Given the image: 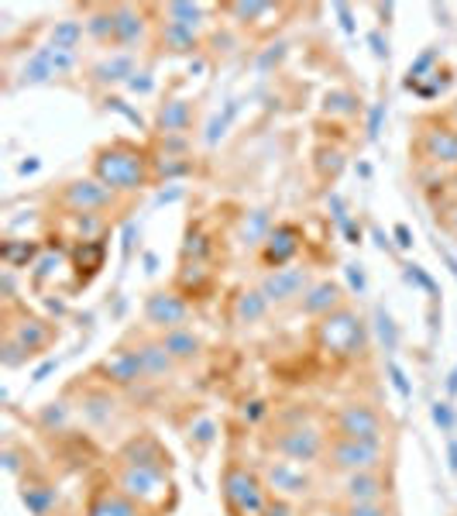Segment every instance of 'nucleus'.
Returning a JSON list of instances; mask_svg holds the SVG:
<instances>
[{
    "mask_svg": "<svg viewBox=\"0 0 457 516\" xmlns=\"http://www.w3.org/2000/svg\"><path fill=\"white\" fill-rule=\"evenodd\" d=\"M38 165H42L38 158H28V162H21V165H18V173H21V176H31V173H38Z\"/></svg>",
    "mask_w": 457,
    "mask_h": 516,
    "instance_id": "55",
    "label": "nucleus"
},
{
    "mask_svg": "<svg viewBox=\"0 0 457 516\" xmlns=\"http://www.w3.org/2000/svg\"><path fill=\"white\" fill-rule=\"evenodd\" d=\"M326 207L334 210V217H337V224H341V227H344V224H348V221H351L348 210H344V200H341L337 193H330V197H326Z\"/></svg>",
    "mask_w": 457,
    "mask_h": 516,
    "instance_id": "48",
    "label": "nucleus"
},
{
    "mask_svg": "<svg viewBox=\"0 0 457 516\" xmlns=\"http://www.w3.org/2000/svg\"><path fill=\"white\" fill-rule=\"evenodd\" d=\"M261 516H292V506H289V499H272Z\"/></svg>",
    "mask_w": 457,
    "mask_h": 516,
    "instance_id": "49",
    "label": "nucleus"
},
{
    "mask_svg": "<svg viewBox=\"0 0 457 516\" xmlns=\"http://www.w3.org/2000/svg\"><path fill=\"white\" fill-rule=\"evenodd\" d=\"M224 499H227V506L238 516H261L265 506H268L265 486L251 471L238 469V465H231V469L224 471Z\"/></svg>",
    "mask_w": 457,
    "mask_h": 516,
    "instance_id": "2",
    "label": "nucleus"
},
{
    "mask_svg": "<svg viewBox=\"0 0 457 516\" xmlns=\"http://www.w3.org/2000/svg\"><path fill=\"white\" fill-rule=\"evenodd\" d=\"M138 359H141V365H145V379H155V382L165 379L175 365V359L165 351L162 341H145V344L138 348Z\"/></svg>",
    "mask_w": 457,
    "mask_h": 516,
    "instance_id": "21",
    "label": "nucleus"
},
{
    "mask_svg": "<svg viewBox=\"0 0 457 516\" xmlns=\"http://www.w3.org/2000/svg\"><path fill=\"white\" fill-rule=\"evenodd\" d=\"M104 107H107V111H114V114H121V117H128L134 128H145V117H141L138 111H131L124 97H114V93H107V97H104Z\"/></svg>",
    "mask_w": 457,
    "mask_h": 516,
    "instance_id": "38",
    "label": "nucleus"
},
{
    "mask_svg": "<svg viewBox=\"0 0 457 516\" xmlns=\"http://www.w3.org/2000/svg\"><path fill=\"white\" fill-rule=\"evenodd\" d=\"M87 516H141V506L121 489H110V493H100L89 503Z\"/></svg>",
    "mask_w": 457,
    "mask_h": 516,
    "instance_id": "20",
    "label": "nucleus"
},
{
    "mask_svg": "<svg viewBox=\"0 0 457 516\" xmlns=\"http://www.w3.org/2000/svg\"><path fill=\"white\" fill-rule=\"evenodd\" d=\"M434 59H436V48H427V52L416 59L413 66H410V72H406V87H416V80H419L427 69L434 66Z\"/></svg>",
    "mask_w": 457,
    "mask_h": 516,
    "instance_id": "40",
    "label": "nucleus"
},
{
    "mask_svg": "<svg viewBox=\"0 0 457 516\" xmlns=\"http://www.w3.org/2000/svg\"><path fill=\"white\" fill-rule=\"evenodd\" d=\"M451 227H454V234H457V210L451 214Z\"/></svg>",
    "mask_w": 457,
    "mask_h": 516,
    "instance_id": "62",
    "label": "nucleus"
},
{
    "mask_svg": "<svg viewBox=\"0 0 457 516\" xmlns=\"http://www.w3.org/2000/svg\"><path fill=\"white\" fill-rule=\"evenodd\" d=\"M395 238H399V245H402V248L413 245V241H410V231H406V227H395Z\"/></svg>",
    "mask_w": 457,
    "mask_h": 516,
    "instance_id": "58",
    "label": "nucleus"
},
{
    "mask_svg": "<svg viewBox=\"0 0 457 516\" xmlns=\"http://www.w3.org/2000/svg\"><path fill=\"white\" fill-rule=\"evenodd\" d=\"M300 251V231L292 224H279L272 227L268 241H265V262L275 266V269H285Z\"/></svg>",
    "mask_w": 457,
    "mask_h": 516,
    "instance_id": "13",
    "label": "nucleus"
},
{
    "mask_svg": "<svg viewBox=\"0 0 457 516\" xmlns=\"http://www.w3.org/2000/svg\"><path fill=\"white\" fill-rule=\"evenodd\" d=\"M348 279H351V286H354L358 292L365 290V272L358 269V266H351V269H348Z\"/></svg>",
    "mask_w": 457,
    "mask_h": 516,
    "instance_id": "53",
    "label": "nucleus"
},
{
    "mask_svg": "<svg viewBox=\"0 0 457 516\" xmlns=\"http://www.w3.org/2000/svg\"><path fill=\"white\" fill-rule=\"evenodd\" d=\"M162 46L169 48V52H196L199 31H196V28H186V24L162 21Z\"/></svg>",
    "mask_w": 457,
    "mask_h": 516,
    "instance_id": "26",
    "label": "nucleus"
},
{
    "mask_svg": "<svg viewBox=\"0 0 457 516\" xmlns=\"http://www.w3.org/2000/svg\"><path fill=\"white\" fill-rule=\"evenodd\" d=\"M451 465H454V471H457V444H451Z\"/></svg>",
    "mask_w": 457,
    "mask_h": 516,
    "instance_id": "60",
    "label": "nucleus"
},
{
    "mask_svg": "<svg viewBox=\"0 0 457 516\" xmlns=\"http://www.w3.org/2000/svg\"><path fill=\"white\" fill-rule=\"evenodd\" d=\"M59 200L69 214H100V210H110L117 203V193L110 186H104L97 176H87V180L65 182Z\"/></svg>",
    "mask_w": 457,
    "mask_h": 516,
    "instance_id": "5",
    "label": "nucleus"
},
{
    "mask_svg": "<svg viewBox=\"0 0 457 516\" xmlns=\"http://www.w3.org/2000/svg\"><path fill=\"white\" fill-rule=\"evenodd\" d=\"M55 76V66H52V46H42L21 69V87H38V83H48Z\"/></svg>",
    "mask_w": 457,
    "mask_h": 516,
    "instance_id": "24",
    "label": "nucleus"
},
{
    "mask_svg": "<svg viewBox=\"0 0 457 516\" xmlns=\"http://www.w3.org/2000/svg\"><path fill=\"white\" fill-rule=\"evenodd\" d=\"M427 152L436 162H457V131H434L427 141Z\"/></svg>",
    "mask_w": 457,
    "mask_h": 516,
    "instance_id": "32",
    "label": "nucleus"
},
{
    "mask_svg": "<svg viewBox=\"0 0 457 516\" xmlns=\"http://www.w3.org/2000/svg\"><path fill=\"white\" fill-rule=\"evenodd\" d=\"M121 461H124L128 469L162 471V475H165L169 454L158 448V441H152V437H134V441H128L124 451H121Z\"/></svg>",
    "mask_w": 457,
    "mask_h": 516,
    "instance_id": "12",
    "label": "nucleus"
},
{
    "mask_svg": "<svg viewBox=\"0 0 457 516\" xmlns=\"http://www.w3.org/2000/svg\"><path fill=\"white\" fill-rule=\"evenodd\" d=\"M93 176L104 182V186H110L114 193H134V190L148 186L152 169H148L145 152L131 148L124 141H114V145L97 152V158H93Z\"/></svg>",
    "mask_w": 457,
    "mask_h": 516,
    "instance_id": "1",
    "label": "nucleus"
},
{
    "mask_svg": "<svg viewBox=\"0 0 457 516\" xmlns=\"http://www.w3.org/2000/svg\"><path fill=\"white\" fill-rule=\"evenodd\" d=\"M385 114H389V107H385V100H378V104H371L368 111V141H375V138L382 135V121H385Z\"/></svg>",
    "mask_w": 457,
    "mask_h": 516,
    "instance_id": "41",
    "label": "nucleus"
},
{
    "mask_svg": "<svg viewBox=\"0 0 457 516\" xmlns=\"http://www.w3.org/2000/svg\"><path fill=\"white\" fill-rule=\"evenodd\" d=\"M334 11H337V18H341V28H344L348 35H354V21H351V7H348V4H337Z\"/></svg>",
    "mask_w": 457,
    "mask_h": 516,
    "instance_id": "52",
    "label": "nucleus"
},
{
    "mask_svg": "<svg viewBox=\"0 0 457 516\" xmlns=\"http://www.w3.org/2000/svg\"><path fill=\"white\" fill-rule=\"evenodd\" d=\"M124 87H128L131 93H141V97H145V93H152V90H155V76H152V72H148V69H138V72L131 76V80H128V83H124Z\"/></svg>",
    "mask_w": 457,
    "mask_h": 516,
    "instance_id": "42",
    "label": "nucleus"
},
{
    "mask_svg": "<svg viewBox=\"0 0 457 516\" xmlns=\"http://www.w3.org/2000/svg\"><path fill=\"white\" fill-rule=\"evenodd\" d=\"M162 344H165V351L173 355L175 361H193L199 355V337L190 331V327H175V331H165L162 334Z\"/></svg>",
    "mask_w": 457,
    "mask_h": 516,
    "instance_id": "22",
    "label": "nucleus"
},
{
    "mask_svg": "<svg viewBox=\"0 0 457 516\" xmlns=\"http://www.w3.org/2000/svg\"><path fill=\"white\" fill-rule=\"evenodd\" d=\"M265 482H268V489L279 495V499H300V495L309 493V475L303 471V465H296V461H275V465H268L265 471Z\"/></svg>",
    "mask_w": 457,
    "mask_h": 516,
    "instance_id": "11",
    "label": "nucleus"
},
{
    "mask_svg": "<svg viewBox=\"0 0 457 516\" xmlns=\"http://www.w3.org/2000/svg\"><path fill=\"white\" fill-rule=\"evenodd\" d=\"M186 317H190V303H186L179 292H152V296L145 300V320H148L152 327H158L162 334L182 327Z\"/></svg>",
    "mask_w": 457,
    "mask_h": 516,
    "instance_id": "10",
    "label": "nucleus"
},
{
    "mask_svg": "<svg viewBox=\"0 0 457 516\" xmlns=\"http://www.w3.org/2000/svg\"><path fill=\"white\" fill-rule=\"evenodd\" d=\"M326 461L337 471H344V475H354V471H378L382 469V444L334 437V441L326 444Z\"/></svg>",
    "mask_w": 457,
    "mask_h": 516,
    "instance_id": "4",
    "label": "nucleus"
},
{
    "mask_svg": "<svg viewBox=\"0 0 457 516\" xmlns=\"http://www.w3.org/2000/svg\"><path fill=\"white\" fill-rule=\"evenodd\" d=\"M87 35L97 42H114V7H93L87 14Z\"/></svg>",
    "mask_w": 457,
    "mask_h": 516,
    "instance_id": "28",
    "label": "nucleus"
},
{
    "mask_svg": "<svg viewBox=\"0 0 457 516\" xmlns=\"http://www.w3.org/2000/svg\"><path fill=\"white\" fill-rule=\"evenodd\" d=\"M283 59H285V42H275V46L268 48V52H261V55H258V69L265 72V69L279 66Z\"/></svg>",
    "mask_w": 457,
    "mask_h": 516,
    "instance_id": "45",
    "label": "nucleus"
},
{
    "mask_svg": "<svg viewBox=\"0 0 457 516\" xmlns=\"http://www.w3.org/2000/svg\"><path fill=\"white\" fill-rule=\"evenodd\" d=\"M392 382H395V389H399L402 396H410V385H406V379H402V372H399L395 365H392Z\"/></svg>",
    "mask_w": 457,
    "mask_h": 516,
    "instance_id": "54",
    "label": "nucleus"
},
{
    "mask_svg": "<svg viewBox=\"0 0 457 516\" xmlns=\"http://www.w3.org/2000/svg\"><path fill=\"white\" fill-rule=\"evenodd\" d=\"M320 341L330 351H337V355H358L365 348V327H361V320L351 310L341 307L337 314L320 320Z\"/></svg>",
    "mask_w": 457,
    "mask_h": 516,
    "instance_id": "6",
    "label": "nucleus"
},
{
    "mask_svg": "<svg viewBox=\"0 0 457 516\" xmlns=\"http://www.w3.org/2000/svg\"><path fill=\"white\" fill-rule=\"evenodd\" d=\"M238 117V100H227V107L224 114H214L210 121H207V131H203V141L207 145H217L220 138L227 135V128H231V121Z\"/></svg>",
    "mask_w": 457,
    "mask_h": 516,
    "instance_id": "31",
    "label": "nucleus"
},
{
    "mask_svg": "<svg viewBox=\"0 0 457 516\" xmlns=\"http://www.w3.org/2000/svg\"><path fill=\"white\" fill-rule=\"evenodd\" d=\"M268 234H272V217H268V210H251L248 221H244V245L248 248L265 245Z\"/></svg>",
    "mask_w": 457,
    "mask_h": 516,
    "instance_id": "30",
    "label": "nucleus"
},
{
    "mask_svg": "<svg viewBox=\"0 0 457 516\" xmlns=\"http://www.w3.org/2000/svg\"><path fill=\"white\" fill-rule=\"evenodd\" d=\"M182 197V190H162L158 197H155V203H173V200H179Z\"/></svg>",
    "mask_w": 457,
    "mask_h": 516,
    "instance_id": "56",
    "label": "nucleus"
},
{
    "mask_svg": "<svg viewBox=\"0 0 457 516\" xmlns=\"http://www.w3.org/2000/svg\"><path fill=\"white\" fill-rule=\"evenodd\" d=\"M158 176H169V180H179L186 173H193V162L186 156H158V165H155Z\"/></svg>",
    "mask_w": 457,
    "mask_h": 516,
    "instance_id": "35",
    "label": "nucleus"
},
{
    "mask_svg": "<svg viewBox=\"0 0 457 516\" xmlns=\"http://www.w3.org/2000/svg\"><path fill=\"white\" fill-rule=\"evenodd\" d=\"M375 241H378V248H389V238L382 231H375Z\"/></svg>",
    "mask_w": 457,
    "mask_h": 516,
    "instance_id": "59",
    "label": "nucleus"
},
{
    "mask_svg": "<svg viewBox=\"0 0 457 516\" xmlns=\"http://www.w3.org/2000/svg\"><path fill=\"white\" fill-rule=\"evenodd\" d=\"M324 111L330 117H354L358 114V97L351 90H330L324 97Z\"/></svg>",
    "mask_w": 457,
    "mask_h": 516,
    "instance_id": "33",
    "label": "nucleus"
},
{
    "mask_svg": "<svg viewBox=\"0 0 457 516\" xmlns=\"http://www.w3.org/2000/svg\"><path fill=\"white\" fill-rule=\"evenodd\" d=\"M344 516H389L382 503H348Z\"/></svg>",
    "mask_w": 457,
    "mask_h": 516,
    "instance_id": "43",
    "label": "nucleus"
},
{
    "mask_svg": "<svg viewBox=\"0 0 457 516\" xmlns=\"http://www.w3.org/2000/svg\"><path fill=\"white\" fill-rule=\"evenodd\" d=\"M275 451L283 454L285 461L309 465V461H317L320 454H326V441L317 427L296 424V427H285L283 434L275 437Z\"/></svg>",
    "mask_w": 457,
    "mask_h": 516,
    "instance_id": "7",
    "label": "nucleus"
},
{
    "mask_svg": "<svg viewBox=\"0 0 457 516\" xmlns=\"http://www.w3.org/2000/svg\"><path fill=\"white\" fill-rule=\"evenodd\" d=\"M268 410H265V403H258V400H251V403H244V420L248 424H255V420H261Z\"/></svg>",
    "mask_w": 457,
    "mask_h": 516,
    "instance_id": "51",
    "label": "nucleus"
},
{
    "mask_svg": "<svg viewBox=\"0 0 457 516\" xmlns=\"http://www.w3.org/2000/svg\"><path fill=\"white\" fill-rule=\"evenodd\" d=\"M344 307V292H341V286L337 283H317V286H309L303 296V310L309 317H330L337 314Z\"/></svg>",
    "mask_w": 457,
    "mask_h": 516,
    "instance_id": "17",
    "label": "nucleus"
},
{
    "mask_svg": "<svg viewBox=\"0 0 457 516\" xmlns=\"http://www.w3.org/2000/svg\"><path fill=\"white\" fill-rule=\"evenodd\" d=\"M83 31H87V24H83V21H76V18H63V21L52 24L48 46L63 48V52H76V46L83 42Z\"/></svg>",
    "mask_w": 457,
    "mask_h": 516,
    "instance_id": "27",
    "label": "nucleus"
},
{
    "mask_svg": "<svg viewBox=\"0 0 457 516\" xmlns=\"http://www.w3.org/2000/svg\"><path fill=\"white\" fill-rule=\"evenodd\" d=\"M258 290L268 303L285 307V303H292V300H303L306 290H309V275H306V269H300V266H285V269L268 272V275L261 279Z\"/></svg>",
    "mask_w": 457,
    "mask_h": 516,
    "instance_id": "8",
    "label": "nucleus"
},
{
    "mask_svg": "<svg viewBox=\"0 0 457 516\" xmlns=\"http://www.w3.org/2000/svg\"><path fill=\"white\" fill-rule=\"evenodd\" d=\"M72 224H76V231H80L83 245H87V241H93V238H97V234L107 227L100 214H72Z\"/></svg>",
    "mask_w": 457,
    "mask_h": 516,
    "instance_id": "36",
    "label": "nucleus"
},
{
    "mask_svg": "<svg viewBox=\"0 0 457 516\" xmlns=\"http://www.w3.org/2000/svg\"><path fill=\"white\" fill-rule=\"evenodd\" d=\"M434 420L440 427H444V430H451V427H454V417H451V406L447 403H436L434 406Z\"/></svg>",
    "mask_w": 457,
    "mask_h": 516,
    "instance_id": "50",
    "label": "nucleus"
},
{
    "mask_svg": "<svg viewBox=\"0 0 457 516\" xmlns=\"http://www.w3.org/2000/svg\"><path fill=\"white\" fill-rule=\"evenodd\" d=\"M344 234L351 238V245H358V241H361V227H354V221L344 224Z\"/></svg>",
    "mask_w": 457,
    "mask_h": 516,
    "instance_id": "57",
    "label": "nucleus"
},
{
    "mask_svg": "<svg viewBox=\"0 0 457 516\" xmlns=\"http://www.w3.org/2000/svg\"><path fill=\"white\" fill-rule=\"evenodd\" d=\"M45 427H63L65 424V406L63 403H48V410L42 413Z\"/></svg>",
    "mask_w": 457,
    "mask_h": 516,
    "instance_id": "46",
    "label": "nucleus"
},
{
    "mask_svg": "<svg viewBox=\"0 0 457 516\" xmlns=\"http://www.w3.org/2000/svg\"><path fill=\"white\" fill-rule=\"evenodd\" d=\"M447 266H451V272H454V275H457V262H454V258H451V255H447Z\"/></svg>",
    "mask_w": 457,
    "mask_h": 516,
    "instance_id": "61",
    "label": "nucleus"
},
{
    "mask_svg": "<svg viewBox=\"0 0 457 516\" xmlns=\"http://www.w3.org/2000/svg\"><path fill=\"white\" fill-rule=\"evenodd\" d=\"M182 255H186V258L193 255V262H199V258L207 255V238H203V234H193V231H190V234H186V245H182Z\"/></svg>",
    "mask_w": 457,
    "mask_h": 516,
    "instance_id": "44",
    "label": "nucleus"
},
{
    "mask_svg": "<svg viewBox=\"0 0 457 516\" xmlns=\"http://www.w3.org/2000/svg\"><path fill=\"white\" fill-rule=\"evenodd\" d=\"M121 493L131 495L138 506H162V499L169 493V482L162 471H145V469H128L121 471Z\"/></svg>",
    "mask_w": 457,
    "mask_h": 516,
    "instance_id": "9",
    "label": "nucleus"
},
{
    "mask_svg": "<svg viewBox=\"0 0 457 516\" xmlns=\"http://www.w3.org/2000/svg\"><path fill=\"white\" fill-rule=\"evenodd\" d=\"M11 341H21V348L31 355V351H38L45 341H48V327H45L42 320H28L18 334H11Z\"/></svg>",
    "mask_w": 457,
    "mask_h": 516,
    "instance_id": "34",
    "label": "nucleus"
},
{
    "mask_svg": "<svg viewBox=\"0 0 457 516\" xmlns=\"http://www.w3.org/2000/svg\"><path fill=\"white\" fill-rule=\"evenodd\" d=\"M337 427V437H348V441H365V444H382V417L378 410L368 403H344L334 417Z\"/></svg>",
    "mask_w": 457,
    "mask_h": 516,
    "instance_id": "3",
    "label": "nucleus"
},
{
    "mask_svg": "<svg viewBox=\"0 0 457 516\" xmlns=\"http://www.w3.org/2000/svg\"><path fill=\"white\" fill-rule=\"evenodd\" d=\"M100 372H104L110 382H117V385H134L138 379H145V365L138 359V351H128V348H121V351H114L110 359H104Z\"/></svg>",
    "mask_w": 457,
    "mask_h": 516,
    "instance_id": "16",
    "label": "nucleus"
},
{
    "mask_svg": "<svg viewBox=\"0 0 457 516\" xmlns=\"http://www.w3.org/2000/svg\"><path fill=\"white\" fill-rule=\"evenodd\" d=\"M203 14H207L203 4H182V0L165 4V21L186 24V28H196V31H199V24H203Z\"/></svg>",
    "mask_w": 457,
    "mask_h": 516,
    "instance_id": "29",
    "label": "nucleus"
},
{
    "mask_svg": "<svg viewBox=\"0 0 457 516\" xmlns=\"http://www.w3.org/2000/svg\"><path fill=\"white\" fill-rule=\"evenodd\" d=\"M141 516H145V513H141Z\"/></svg>",
    "mask_w": 457,
    "mask_h": 516,
    "instance_id": "63",
    "label": "nucleus"
},
{
    "mask_svg": "<svg viewBox=\"0 0 457 516\" xmlns=\"http://www.w3.org/2000/svg\"><path fill=\"white\" fill-rule=\"evenodd\" d=\"M155 124H158V131L162 135H186L190 128H193V104L190 100H165L162 107H158V117H155Z\"/></svg>",
    "mask_w": 457,
    "mask_h": 516,
    "instance_id": "18",
    "label": "nucleus"
},
{
    "mask_svg": "<svg viewBox=\"0 0 457 516\" xmlns=\"http://www.w3.org/2000/svg\"><path fill=\"white\" fill-rule=\"evenodd\" d=\"M375 320H378V334H382V341H385V348H395V344H399V334H395V324H392V317L385 314V310H382V307H378V310H375Z\"/></svg>",
    "mask_w": 457,
    "mask_h": 516,
    "instance_id": "39",
    "label": "nucleus"
},
{
    "mask_svg": "<svg viewBox=\"0 0 457 516\" xmlns=\"http://www.w3.org/2000/svg\"><path fill=\"white\" fill-rule=\"evenodd\" d=\"M134 72H138V69H134V55H131V52H121V55L100 59L97 66L89 69V80L100 83V87H107V83H128Z\"/></svg>",
    "mask_w": 457,
    "mask_h": 516,
    "instance_id": "19",
    "label": "nucleus"
},
{
    "mask_svg": "<svg viewBox=\"0 0 457 516\" xmlns=\"http://www.w3.org/2000/svg\"><path fill=\"white\" fill-rule=\"evenodd\" d=\"M21 503L31 510L35 516H52L55 503H59V493L45 482H24L21 486Z\"/></svg>",
    "mask_w": 457,
    "mask_h": 516,
    "instance_id": "23",
    "label": "nucleus"
},
{
    "mask_svg": "<svg viewBox=\"0 0 457 516\" xmlns=\"http://www.w3.org/2000/svg\"><path fill=\"white\" fill-rule=\"evenodd\" d=\"M389 486L382 482L378 471H354L344 475V499L348 503H382Z\"/></svg>",
    "mask_w": 457,
    "mask_h": 516,
    "instance_id": "14",
    "label": "nucleus"
},
{
    "mask_svg": "<svg viewBox=\"0 0 457 516\" xmlns=\"http://www.w3.org/2000/svg\"><path fill=\"white\" fill-rule=\"evenodd\" d=\"M145 38V14L131 4H117L114 7V46H138Z\"/></svg>",
    "mask_w": 457,
    "mask_h": 516,
    "instance_id": "15",
    "label": "nucleus"
},
{
    "mask_svg": "<svg viewBox=\"0 0 457 516\" xmlns=\"http://www.w3.org/2000/svg\"><path fill=\"white\" fill-rule=\"evenodd\" d=\"M227 11L238 18L241 24L255 21V18H261L265 11H272V4L268 0H251V4H227Z\"/></svg>",
    "mask_w": 457,
    "mask_h": 516,
    "instance_id": "37",
    "label": "nucleus"
},
{
    "mask_svg": "<svg viewBox=\"0 0 457 516\" xmlns=\"http://www.w3.org/2000/svg\"><path fill=\"white\" fill-rule=\"evenodd\" d=\"M268 307H272V303L261 296V290H244L238 300H234V320H238V324H258L261 317L268 314Z\"/></svg>",
    "mask_w": 457,
    "mask_h": 516,
    "instance_id": "25",
    "label": "nucleus"
},
{
    "mask_svg": "<svg viewBox=\"0 0 457 516\" xmlns=\"http://www.w3.org/2000/svg\"><path fill=\"white\" fill-rule=\"evenodd\" d=\"M368 46L375 52V59H389V38H382V31H371Z\"/></svg>",
    "mask_w": 457,
    "mask_h": 516,
    "instance_id": "47",
    "label": "nucleus"
}]
</instances>
